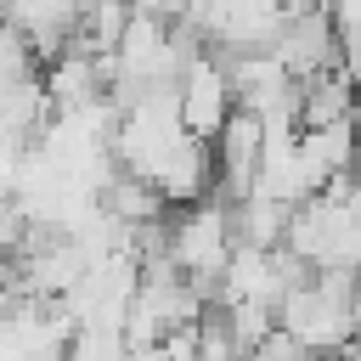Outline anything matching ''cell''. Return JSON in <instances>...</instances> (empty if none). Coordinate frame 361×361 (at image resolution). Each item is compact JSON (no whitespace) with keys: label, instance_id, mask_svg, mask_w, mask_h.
Listing matches in <instances>:
<instances>
[{"label":"cell","instance_id":"cell-2","mask_svg":"<svg viewBox=\"0 0 361 361\" xmlns=\"http://www.w3.org/2000/svg\"><path fill=\"white\" fill-rule=\"evenodd\" d=\"M231 254H237V231H231V209L220 197H203L169 220V265L186 282H197L209 299H220Z\"/></svg>","mask_w":361,"mask_h":361},{"label":"cell","instance_id":"cell-6","mask_svg":"<svg viewBox=\"0 0 361 361\" xmlns=\"http://www.w3.org/2000/svg\"><path fill=\"white\" fill-rule=\"evenodd\" d=\"M355 113H361V96H355V85L344 79V68L299 85V130H327V124H344V118H355Z\"/></svg>","mask_w":361,"mask_h":361},{"label":"cell","instance_id":"cell-3","mask_svg":"<svg viewBox=\"0 0 361 361\" xmlns=\"http://www.w3.org/2000/svg\"><path fill=\"white\" fill-rule=\"evenodd\" d=\"M175 96H180V124H186L197 141H209V147H214V135H220V130H226V118L237 113V90H231L226 62H220L209 45L186 62V73H180V85H175Z\"/></svg>","mask_w":361,"mask_h":361},{"label":"cell","instance_id":"cell-10","mask_svg":"<svg viewBox=\"0 0 361 361\" xmlns=\"http://www.w3.org/2000/svg\"><path fill=\"white\" fill-rule=\"evenodd\" d=\"M248 361H316V355H310V350H305V344H299L288 327H276V333H271V338H265V344H259Z\"/></svg>","mask_w":361,"mask_h":361},{"label":"cell","instance_id":"cell-9","mask_svg":"<svg viewBox=\"0 0 361 361\" xmlns=\"http://www.w3.org/2000/svg\"><path fill=\"white\" fill-rule=\"evenodd\" d=\"M28 79H34V45L17 28H0V96L23 90Z\"/></svg>","mask_w":361,"mask_h":361},{"label":"cell","instance_id":"cell-1","mask_svg":"<svg viewBox=\"0 0 361 361\" xmlns=\"http://www.w3.org/2000/svg\"><path fill=\"white\" fill-rule=\"evenodd\" d=\"M355 288L361 276H338V271H322L310 276L305 288H293L276 310V327H288L310 355H344L361 327H355Z\"/></svg>","mask_w":361,"mask_h":361},{"label":"cell","instance_id":"cell-7","mask_svg":"<svg viewBox=\"0 0 361 361\" xmlns=\"http://www.w3.org/2000/svg\"><path fill=\"white\" fill-rule=\"evenodd\" d=\"M288 220H293V209H282V203H271V197H243V203H231V231H237V248H259V254H276L282 243H288Z\"/></svg>","mask_w":361,"mask_h":361},{"label":"cell","instance_id":"cell-4","mask_svg":"<svg viewBox=\"0 0 361 361\" xmlns=\"http://www.w3.org/2000/svg\"><path fill=\"white\" fill-rule=\"evenodd\" d=\"M338 51H344V34L333 23V11H316V17H288L282 34H276V62L288 68L293 85H310L322 73L338 68Z\"/></svg>","mask_w":361,"mask_h":361},{"label":"cell","instance_id":"cell-8","mask_svg":"<svg viewBox=\"0 0 361 361\" xmlns=\"http://www.w3.org/2000/svg\"><path fill=\"white\" fill-rule=\"evenodd\" d=\"M102 209H107L118 226H130V231H135V226H158V220L169 214L164 192H158L152 180H135V175H124V169H118V180L102 192Z\"/></svg>","mask_w":361,"mask_h":361},{"label":"cell","instance_id":"cell-5","mask_svg":"<svg viewBox=\"0 0 361 361\" xmlns=\"http://www.w3.org/2000/svg\"><path fill=\"white\" fill-rule=\"evenodd\" d=\"M288 299V282H282V265L276 254H259V248H237L231 265H226V282H220V310L226 305H265V310H282Z\"/></svg>","mask_w":361,"mask_h":361}]
</instances>
